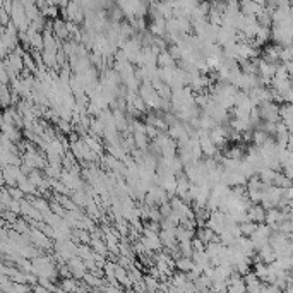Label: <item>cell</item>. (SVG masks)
I'll use <instances>...</instances> for the list:
<instances>
[{
    "mask_svg": "<svg viewBox=\"0 0 293 293\" xmlns=\"http://www.w3.org/2000/svg\"><path fill=\"white\" fill-rule=\"evenodd\" d=\"M249 213V220L255 221V223H264L266 221V208L259 204H251V208L247 209Z\"/></svg>",
    "mask_w": 293,
    "mask_h": 293,
    "instance_id": "cell-8",
    "label": "cell"
},
{
    "mask_svg": "<svg viewBox=\"0 0 293 293\" xmlns=\"http://www.w3.org/2000/svg\"><path fill=\"white\" fill-rule=\"evenodd\" d=\"M9 209L14 211V213H18V214H21V201L12 199L11 204H9Z\"/></svg>",
    "mask_w": 293,
    "mask_h": 293,
    "instance_id": "cell-27",
    "label": "cell"
},
{
    "mask_svg": "<svg viewBox=\"0 0 293 293\" xmlns=\"http://www.w3.org/2000/svg\"><path fill=\"white\" fill-rule=\"evenodd\" d=\"M283 63H285V67H286V70H288V74L293 77V60H290V62H283Z\"/></svg>",
    "mask_w": 293,
    "mask_h": 293,
    "instance_id": "cell-29",
    "label": "cell"
},
{
    "mask_svg": "<svg viewBox=\"0 0 293 293\" xmlns=\"http://www.w3.org/2000/svg\"><path fill=\"white\" fill-rule=\"evenodd\" d=\"M43 16H46V18H52V19H55L57 16H59V9H57V5L55 4H50L48 7L45 9V11L42 12Z\"/></svg>",
    "mask_w": 293,
    "mask_h": 293,
    "instance_id": "cell-24",
    "label": "cell"
},
{
    "mask_svg": "<svg viewBox=\"0 0 293 293\" xmlns=\"http://www.w3.org/2000/svg\"><path fill=\"white\" fill-rule=\"evenodd\" d=\"M18 187H21L22 192H24V194H28V195L29 194L35 195V194H38V192H40L38 187H36V185L31 182V178H29L28 175H24V173L18 178Z\"/></svg>",
    "mask_w": 293,
    "mask_h": 293,
    "instance_id": "cell-10",
    "label": "cell"
},
{
    "mask_svg": "<svg viewBox=\"0 0 293 293\" xmlns=\"http://www.w3.org/2000/svg\"><path fill=\"white\" fill-rule=\"evenodd\" d=\"M52 31H53V35H55L59 40H62V42H65V40L70 38L69 24H67V21H62V19H59V18L53 19Z\"/></svg>",
    "mask_w": 293,
    "mask_h": 293,
    "instance_id": "cell-6",
    "label": "cell"
},
{
    "mask_svg": "<svg viewBox=\"0 0 293 293\" xmlns=\"http://www.w3.org/2000/svg\"><path fill=\"white\" fill-rule=\"evenodd\" d=\"M144 283H146V286H147V292H156V290H160V279L154 278V276L149 274V272L144 276Z\"/></svg>",
    "mask_w": 293,
    "mask_h": 293,
    "instance_id": "cell-20",
    "label": "cell"
},
{
    "mask_svg": "<svg viewBox=\"0 0 293 293\" xmlns=\"http://www.w3.org/2000/svg\"><path fill=\"white\" fill-rule=\"evenodd\" d=\"M67 264H69V269H70V272H72V276L77 279H83L84 274L87 272V268H86V264H84V259H81L79 255H74L72 259H69Z\"/></svg>",
    "mask_w": 293,
    "mask_h": 293,
    "instance_id": "cell-5",
    "label": "cell"
},
{
    "mask_svg": "<svg viewBox=\"0 0 293 293\" xmlns=\"http://www.w3.org/2000/svg\"><path fill=\"white\" fill-rule=\"evenodd\" d=\"M206 242H203L199 237H194L192 238V247H194V251H206Z\"/></svg>",
    "mask_w": 293,
    "mask_h": 293,
    "instance_id": "cell-26",
    "label": "cell"
},
{
    "mask_svg": "<svg viewBox=\"0 0 293 293\" xmlns=\"http://www.w3.org/2000/svg\"><path fill=\"white\" fill-rule=\"evenodd\" d=\"M0 93H2V105H4L5 108H9V103H12V94L9 93L7 84H2V87H0Z\"/></svg>",
    "mask_w": 293,
    "mask_h": 293,
    "instance_id": "cell-22",
    "label": "cell"
},
{
    "mask_svg": "<svg viewBox=\"0 0 293 293\" xmlns=\"http://www.w3.org/2000/svg\"><path fill=\"white\" fill-rule=\"evenodd\" d=\"M0 79H2V84H9V81H11V76H9L7 69L4 65H2V70H0Z\"/></svg>",
    "mask_w": 293,
    "mask_h": 293,
    "instance_id": "cell-28",
    "label": "cell"
},
{
    "mask_svg": "<svg viewBox=\"0 0 293 293\" xmlns=\"http://www.w3.org/2000/svg\"><path fill=\"white\" fill-rule=\"evenodd\" d=\"M272 231H274V230H272L268 223H259L257 230L251 235L252 242H254V245H255V249H257V251L262 247V245L269 244V237H271Z\"/></svg>",
    "mask_w": 293,
    "mask_h": 293,
    "instance_id": "cell-3",
    "label": "cell"
},
{
    "mask_svg": "<svg viewBox=\"0 0 293 293\" xmlns=\"http://www.w3.org/2000/svg\"><path fill=\"white\" fill-rule=\"evenodd\" d=\"M266 5L257 4L255 0H240V11L244 12L245 16H255L257 18L262 11H264Z\"/></svg>",
    "mask_w": 293,
    "mask_h": 293,
    "instance_id": "cell-7",
    "label": "cell"
},
{
    "mask_svg": "<svg viewBox=\"0 0 293 293\" xmlns=\"http://www.w3.org/2000/svg\"><path fill=\"white\" fill-rule=\"evenodd\" d=\"M139 94H141V98H143L144 102H146L147 108L160 110L161 96H160V93H158V91L154 89V86L149 83V81H146V83H141V86H139Z\"/></svg>",
    "mask_w": 293,
    "mask_h": 293,
    "instance_id": "cell-1",
    "label": "cell"
},
{
    "mask_svg": "<svg viewBox=\"0 0 293 293\" xmlns=\"http://www.w3.org/2000/svg\"><path fill=\"white\" fill-rule=\"evenodd\" d=\"M57 127L62 130V134H67V136H70L74 130V127L70 126V122H67V120H63V119H60L59 122H57Z\"/></svg>",
    "mask_w": 293,
    "mask_h": 293,
    "instance_id": "cell-23",
    "label": "cell"
},
{
    "mask_svg": "<svg viewBox=\"0 0 293 293\" xmlns=\"http://www.w3.org/2000/svg\"><path fill=\"white\" fill-rule=\"evenodd\" d=\"M194 237H195V230H190V228H185L184 225H178V227H177V238H178V242L192 240Z\"/></svg>",
    "mask_w": 293,
    "mask_h": 293,
    "instance_id": "cell-16",
    "label": "cell"
},
{
    "mask_svg": "<svg viewBox=\"0 0 293 293\" xmlns=\"http://www.w3.org/2000/svg\"><path fill=\"white\" fill-rule=\"evenodd\" d=\"M281 45L278 43H266L264 48L261 50V57L268 62H272V63H278V60H281Z\"/></svg>",
    "mask_w": 293,
    "mask_h": 293,
    "instance_id": "cell-4",
    "label": "cell"
},
{
    "mask_svg": "<svg viewBox=\"0 0 293 293\" xmlns=\"http://www.w3.org/2000/svg\"><path fill=\"white\" fill-rule=\"evenodd\" d=\"M70 197H72V201L79 208H86L87 206V201H89L91 195L87 194L84 188H81V190H72V192H70Z\"/></svg>",
    "mask_w": 293,
    "mask_h": 293,
    "instance_id": "cell-11",
    "label": "cell"
},
{
    "mask_svg": "<svg viewBox=\"0 0 293 293\" xmlns=\"http://www.w3.org/2000/svg\"><path fill=\"white\" fill-rule=\"evenodd\" d=\"M255 2H257V4H262V5H266L269 2V0H255Z\"/></svg>",
    "mask_w": 293,
    "mask_h": 293,
    "instance_id": "cell-31",
    "label": "cell"
},
{
    "mask_svg": "<svg viewBox=\"0 0 293 293\" xmlns=\"http://www.w3.org/2000/svg\"><path fill=\"white\" fill-rule=\"evenodd\" d=\"M9 192H11L12 199H18V201H21L22 197L26 195L24 192H22V188L18 187V185H14V187H9Z\"/></svg>",
    "mask_w": 293,
    "mask_h": 293,
    "instance_id": "cell-25",
    "label": "cell"
},
{
    "mask_svg": "<svg viewBox=\"0 0 293 293\" xmlns=\"http://www.w3.org/2000/svg\"><path fill=\"white\" fill-rule=\"evenodd\" d=\"M134 139H136V144H137V147H139V149H143V151H146L147 147H149V139L151 137L147 136L146 132H143V130H136V132H134Z\"/></svg>",
    "mask_w": 293,
    "mask_h": 293,
    "instance_id": "cell-14",
    "label": "cell"
},
{
    "mask_svg": "<svg viewBox=\"0 0 293 293\" xmlns=\"http://www.w3.org/2000/svg\"><path fill=\"white\" fill-rule=\"evenodd\" d=\"M192 268H194V259L192 257H185V255H182V257L177 259V269L178 271L188 272Z\"/></svg>",
    "mask_w": 293,
    "mask_h": 293,
    "instance_id": "cell-17",
    "label": "cell"
},
{
    "mask_svg": "<svg viewBox=\"0 0 293 293\" xmlns=\"http://www.w3.org/2000/svg\"><path fill=\"white\" fill-rule=\"evenodd\" d=\"M259 223H255V221L249 220V221H244V223H240V231L242 235H245V237H251L252 233H254L255 230H257Z\"/></svg>",
    "mask_w": 293,
    "mask_h": 293,
    "instance_id": "cell-19",
    "label": "cell"
},
{
    "mask_svg": "<svg viewBox=\"0 0 293 293\" xmlns=\"http://www.w3.org/2000/svg\"><path fill=\"white\" fill-rule=\"evenodd\" d=\"M257 254H259V257H261V261H262V262H266V264H271V262H274L276 259H278V255H276L274 247H272L271 244L262 245V247L257 251Z\"/></svg>",
    "mask_w": 293,
    "mask_h": 293,
    "instance_id": "cell-9",
    "label": "cell"
},
{
    "mask_svg": "<svg viewBox=\"0 0 293 293\" xmlns=\"http://www.w3.org/2000/svg\"><path fill=\"white\" fill-rule=\"evenodd\" d=\"M158 65L160 67H175L177 65V60L171 57V53L168 52V50H163V52H160V55H158Z\"/></svg>",
    "mask_w": 293,
    "mask_h": 293,
    "instance_id": "cell-13",
    "label": "cell"
},
{
    "mask_svg": "<svg viewBox=\"0 0 293 293\" xmlns=\"http://www.w3.org/2000/svg\"><path fill=\"white\" fill-rule=\"evenodd\" d=\"M292 184H293V180L288 177V175H285V171H278V175H276V178H274V185H278V187H281V188H288Z\"/></svg>",
    "mask_w": 293,
    "mask_h": 293,
    "instance_id": "cell-18",
    "label": "cell"
},
{
    "mask_svg": "<svg viewBox=\"0 0 293 293\" xmlns=\"http://www.w3.org/2000/svg\"><path fill=\"white\" fill-rule=\"evenodd\" d=\"M257 108L262 120H268V122H279L281 120V117H279V103L266 102L257 105Z\"/></svg>",
    "mask_w": 293,
    "mask_h": 293,
    "instance_id": "cell-2",
    "label": "cell"
},
{
    "mask_svg": "<svg viewBox=\"0 0 293 293\" xmlns=\"http://www.w3.org/2000/svg\"><path fill=\"white\" fill-rule=\"evenodd\" d=\"M228 292H247V283H245V279H237V281L230 283L228 285Z\"/></svg>",
    "mask_w": 293,
    "mask_h": 293,
    "instance_id": "cell-21",
    "label": "cell"
},
{
    "mask_svg": "<svg viewBox=\"0 0 293 293\" xmlns=\"http://www.w3.org/2000/svg\"><path fill=\"white\" fill-rule=\"evenodd\" d=\"M279 117H281V120L285 124L292 122L293 120V103H288V102L281 103V105H279Z\"/></svg>",
    "mask_w": 293,
    "mask_h": 293,
    "instance_id": "cell-12",
    "label": "cell"
},
{
    "mask_svg": "<svg viewBox=\"0 0 293 293\" xmlns=\"http://www.w3.org/2000/svg\"><path fill=\"white\" fill-rule=\"evenodd\" d=\"M285 195L288 197V199H293V184L290 185L288 188H285Z\"/></svg>",
    "mask_w": 293,
    "mask_h": 293,
    "instance_id": "cell-30",
    "label": "cell"
},
{
    "mask_svg": "<svg viewBox=\"0 0 293 293\" xmlns=\"http://www.w3.org/2000/svg\"><path fill=\"white\" fill-rule=\"evenodd\" d=\"M271 137H274V136H269V134L264 132L262 129H254V134H252V143H254L255 146H264Z\"/></svg>",
    "mask_w": 293,
    "mask_h": 293,
    "instance_id": "cell-15",
    "label": "cell"
}]
</instances>
